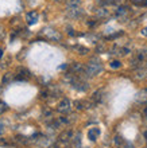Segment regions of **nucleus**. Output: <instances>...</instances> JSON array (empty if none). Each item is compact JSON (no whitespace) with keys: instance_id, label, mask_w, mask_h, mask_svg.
Instances as JSON below:
<instances>
[{"instance_id":"nucleus-1","label":"nucleus","mask_w":147,"mask_h":148,"mask_svg":"<svg viewBox=\"0 0 147 148\" xmlns=\"http://www.w3.org/2000/svg\"><path fill=\"white\" fill-rule=\"evenodd\" d=\"M103 71V63L97 57H92L85 65V75L86 77H96Z\"/></svg>"},{"instance_id":"nucleus-2","label":"nucleus","mask_w":147,"mask_h":148,"mask_svg":"<svg viewBox=\"0 0 147 148\" xmlns=\"http://www.w3.org/2000/svg\"><path fill=\"white\" fill-rule=\"evenodd\" d=\"M66 14L72 19H77L82 16L84 11L81 8V0H68L66 3Z\"/></svg>"},{"instance_id":"nucleus-3","label":"nucleus","mask_w":147,"mask_h":148,"mask_svg":"<svg viewBox=\"0 0 147 148\" xmlns=\"http://www.w3.org/2000/svg\"><path fill=\"white\" fill-rule=\"evenodd\" d=\"M131 14H132V11L128 5H119L117 10L115 11V16H116V19H119V22H127V20H130Z\"/></svg>"},{"instance_id":"nucleus-4","label":"nucleus","mask_w":147,"mask_h":148,"mask_svg":"<svg viewBox=\"0 0 147 148\" xmlns=\"http://www.w3.org/2000/svg\"><path fill=\"white\" fill-rule=\"evenodd\" d=\"M42 34L46 39L53 40V42H59V40L62 39V35L57 31V30H54V28H43Z\"/></svg>"},{"instance_id":"nucleus-5","label":"nucleus","mask_w":147,"mask_h":148,"mask_svg":"<svg viewBox=\"0 0 147 148\" xmlns=\"http://www.w3.org/2000/svg\"><path fill=\"white\" fill-rule=\"evenodd\" d=\"M72 110V101H70L69 98H62L61 101L58 102V105H57V112L62 113V114H66V113H69Z\"/></svg>"},{"instance_id":"nucleus-6","label":"nucleus","mask_w":147,"mask_h":148,"mask_svg":"<svg viewBox=\"0 0 147 148\" xmlns=\"http://www.w3.org/2000/svg\"><path fill=\"white\" fill-rule=\"evenodd\" d=\"M73 137H74L73 131L66 129V131H63V132L58 136V141L63 145H68V144H70V143H73Z\"/></svg>"},{"instance_id":"nucleus-7","label":"nucleus","mask_w":147,"mask_h":148,"mask_svg":"<svg viewBox=\"0 0 147 148\" xmlns=\"http://www.w3.org/2000/svg\"><path fill=\"white\" fill-rule=\"evenodd\" d=\"M95 14H96V16L99 19H108V18L112 16L111 10H109L108 7H103V5H100V7L97 8L96 11H95Z\"/></svg>"},{"instance_id":"nucleus-8","label":"nucleus","mask_w":147,"mask_h":148,"mask_svg":"<svg viewBox=\"0 0 147 148\" xmlns=\"http://www.w3.org/2000/svg\"><path fill=\"white\" fill-rule=\"evenodd\" d=\"M131 53V50L128 49V47H124V46H113L111 49V54L113 55H119V57H124V55H127Z\"/></svg>"},{"instance_id":"nucleus-9","label":"nucleus","mask_w":147,"mask_h":148,"mask_svg":"<svg viewBox=\"0 0 147 148\" xmlns=\"http://www.w3.org/2000/svg\"><path fill=\"white\" fill-rule=\"evenodd\" d=\"M134 78H135V79H144V78H147V63H144V65H142L140 67L135 69V71H134Z\"/></svg>"},{"instance_id":"nucleus-10","label":"nucleus","mask_w":147,"mask_h":148,"mask_svg":"<svg viewBox=\"0 0 147 148\" xmlns=\"http://www.w3.org/2000/svg\"><path fill=\"white\" fill-rule=\"evenodd\" d=\"M70 73H73V74H76V75H80V77H81V74H85V66L80 62H73L72 66H70Z\"/></svg>"},{"instance_id":"nucleus-11","label":"nucleus","mask_w":147,"mask_h":148,"mask_svg":"<svg viewBox=\"0 0 147 148\" xmlns=\"http://www.w3.org/2000/svg\"><path fill=\"white\" fill-rule=\"evenodd\" d=\"M135 102L136 104H142V105H143V104H147V88L139 90V92L136 93Z\"/></svg>"},{"instance_id":"nucleus-12","label":"nucleus","mask_w":147,"mask_h":148,"mask_svg":"<svg viewBox=\"0 0 147 148\" xmlns=\"http://www.w3.org/2000/svg\"><path fill=\"white\" fill-rule=\"evenodd\" d=\"M16 79H23V81H27L28 78L31 77V74H30V71L27 70V69H24V67H18V70H16Z\"/></svg>"},{"instance_id":"nucleus-13","label":"nucleus","mask_w":147,"mask_h":148,"mask_svg":"<svg viewBox=\"0 0 147 148\" xmlns=\"http://www.w3.org/2000/svg\"><path fill=\"white\" fill-rule=\"evenodd\" d=\"M100 128H97V127H93V128H90L88 131V139L90 141H96L97 139H99V136H100Z\"/></svg>"},{"instance_id":"nucleus-14","label":"nucleus","mask_w":147,"mask_h":148,"mask_svg":"<svg viewBox=\"0 0 147 148\" xmlns=\"http://www.w3.org/2000/svg\"><path fill=\"white\" fill-rule=\"evenodd\" d=\"M38 19H39V15L37 11H30L26 14V22L28 24H35L38 22Z\"/></svg>"},{"instance_id":"nucleus-15","label":"nucleus","mask_w":147,"mask_h":148,"mask_svg":"<svg viewBox=\"0 0 147 148\" xmlns=\"http://www.w3.org/2000/svg\"><path fill=\"white\" fill-rule=\"evenodd\" d=\"M73 49L77 51L80 55H86L89 53V49H88V47H84V46H81V45H76Z\"/></svg>"},{"instance_id":"nucleus-16","label":"nucleus","mask_w":147,"mask_h":148,"mask_svg":"<svg viewBox=\"0 0 147 148\" xmlns=\"http://www.w3.org/2000/svg\"><path fill=\"white\" fill-rule=\"evenodd\" d=\"M101 98H103V90H97V92H95L92 96V101L95 102V104H99V102L101 101Z\"/></svg>"},{"instance_id":"nucleus-17","label":"nucleus","mask_w":147,"mask_h":148,"mask_svg":"<svg viewBox=\"0 0 147 148\" xmlns=\"http://www.w3.org/2000/svg\"><path fill=\"white\" fill-rule=\"evenodd\" d=\"M115 144H116V147L123 148L124 144H126V141H124V139L121 136H116L115 137Z\"/></svg>"},{"instance_id":"nucleus-18","label":"nucleus","mask_w":147,"mask_h":148,"mask_svg":"<svg viewBox=\"0 0 147 148\" xmlns=\"http://www.w3.org/2000/svg\"><path fill=\"white\" fill-rule=\"evenodd\" d=\"M10 81H12V74L11 73H6L4 74V77H3V79H1L3 85H7Z\"/></svg>"},{"instance_id":"nucleus-19","label":"nucleus","mask_w":147,"mask_h":148,"mask_svg":"<svg viewBox=\"0 0 147 148\" xmlns=\"http://www.w3.org/2000/svg\"><path fill=\"white\" fill-rule=\"evenodd\" d=\"M109 66L112 67V69H119V67H121V62L117 61V59H115V61H112V62L109 63Z\"/></svg>"},{"instance_id":"nucleus-20","label":"nucleus","mask_w":147,"mask_h":148,"mask_svg":"<svg viewBox=\"0 0 147 148\" xmlns=\"http://www.w3.org/2000/svg\"><path fill=\"white\" fill-rule=\"evenodd\" d=\"M132 3L135 4V5H140V7H146L147 5V0H132Z\"/></svg>"},{"instance_id":"nucleus-21","label":"nucleus","mask_w":147,"mask_h":148,"mask_svg":"<svg viewBox=\"0 0 147 148\" xmlns=\"http://www.w3.org/2000/svg\"><path fill=\"white\" fill-rule=\"evenodd\" d=\"M6 110H7V104L3 101H0V114L3 112H6Z\"/></svg>"},{"instance_id":"nucleus-22","label":"nucleus","mask_w":147,"mask_h":148,"mask_svg":"<svg viewBox=\"0 0 147 148\" xmlns=\"http://www.w3.org/2000/svg\"><path fill=\"white\" fill-rule=\"evenodd\" d=\"M143 125L147 128V109L143 112Z\"/></svg>"},{"instance_id":"nucleus-23","label":"nucleus","mask_w":147,"mask_h":148,"mask_svg":"<svg viewBox=\"0 0 147 148\" xmlns=\"http://www.w3.org/2000/svg\"><path fill=\"white\" fill-rule=\"evenodd\" d=\"M66 30H68V34H69V35H76V32H73V28L72 27H66Z\"/></svg>"},{"instance_id":"nucleus-24","label":"nucleus","mask_w":147,"mask_h":148,"mask_svg":"<svg viewBox=\"0 0 147 148\" xmlns=\"http://www.w3.org/2000/svg\"><path fill=\"white\" fill-rule=\"evenodd\" d=\"M86 24H88V26H90V27H93V26L96 24V22H95L93 19H89V22H86Z\"/></svg>"},{"instance_id":"nucleus-25","label":"nucleus","mask_w":147,"mask_h":148,"mask_svg":"<svg viewBox=\"0 0 147 148\" xmlns=\"http://www.w3.org/2000/svg\"><path fill=\"white\" fill-rule=\"evenodd\" d=\"M113 1H115V4H116V5H121V3H123L124 0H113Z\"/></svg>"},{"instance_id":"nucleus-26","label":"nucleus","mask_w":147,"mask_h":148,"mask_svg":"<svg viewBox=\"0 0 147 148\" xmlns=\"http://www.w3.org/2000/svg\"><path fill=\"white\" fill-rule=\"evenodd\" d=\"M142 35L147 36V27H144V28H143V30H142Z\"/></svg>"},{"instance_id":"nucleus-27","label":"nucleus","mask_w":147,"mask_h":148,"mask_svg":"<svg viewBox=\"0 0 147 148\" xmlns=\"http://www.w3.org/2000/svg\"><path fill=\"white\" fill-rule=\"evenodd\" d=\"M3 57V49H0V58Z\"/></svg>"}]
</instances>
